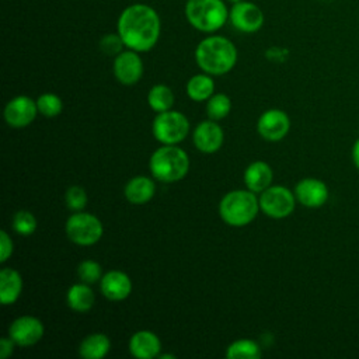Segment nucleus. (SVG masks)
I'll return each mask as SVG.
<instances>
[{
  "instance_id": "obj_22",
  "label": "nucleus",
  "mask_w": 359,
  "mask_h": 359,
  "mask_svg": "<svg viewBox=\"0 0 359 359\" xmlns=\"http://www.w3.org/2000/svg\"><path fill=\"white\" fill-rule=\"evenodd\" d=\"M66 300L72 310L84 313L93 307L95 297H94V293H93L91 287L88 286V283L83 282V283H74L69 287Z\"/></svg>"
},
{
  "instance_id": "obj_23",
  "label": "nucleus",
  "mask_w": 359,
  "mask_h": 359,
  "mask_svg": "<svg viewBox=\"0 0 359 359\" xmlns=\"http://www.w3.org/2000/svg\"><path fill=\"white\" fill-rule=\"evenodd\" d=\"M215 81L208 74H195L187 83V94L194 101H206L213 95Z\"/></svg>"
},
{
  "instance_id": "obj_24",
  "label": "nucleus",
  "mask_w": 359,
  "mask_h": 359,
  "mask_svg": "<svg viewBox=\"0 0 359 359\" xmlns=\"http://www.w3.org/2000/svg\"><path fill=\"white\" fill-rule=\"evenodd\" d=\"M147 102L156 112H164L171 109L174 104V94L170 87L164 84H156L147 94Z\"/></svg>"
},
{
  "instance_id": "obj_28",
  "label": "nucleus",
  "mask_w": 359,
  "mask_h": 359,
  "mask_svg": "<svg viewBox=\"0 0 359 359\" xmlns=\"http://www.w3.org/2000/svg\"><path fill=\"white\" fill-rule=\"evenodd\" d=\"M13 229L21 236H29L36 229V219L28 210H18L13 217Z\"/></svg>"
},
{
  "instance_id": "obj_11",
  "label": "nucleus",
  "mask_w": 359,
  "mask_h": 359,
  "mask_svg": "<svg viewBox=\"0 0 359 359\" xmlns=\"http://www.w3.org/2000/svg\"><path fill=\"white\" fill-rule=\"evenodd\" d=\"M36 101L27 95H18L10 100L4 108V119L13 128H25L36 116Z\"/></svg>"
},
{
  "instance_id": "obj_9",
  "label": "nucleus",
  "mask_w": 359,
  "mask_h": 359,
  "mask_svg": "<svg viewBox=\"0 0 359 359\" xmlns=\"http://www.w3.org/2000/svg\"><path fill=\"white\" fill-rule=\"evenodd\" d=\"M229 18L233 27L241 32L251 34L258 31L264 24L262 10L251 1L234 3L229 11Z\"/></svg>"
},
{
  "instance_id": "obj_32",
  "label": "nucleus",
  "mask_w": 359,
  "mask_h": 359,
  "mask_svg": "<svg viewBox=\"0 0 359 359\" xmlns=\"http://www.w3.org/2000/svg\"><path fill=\"white\" fill-rule=\"evenodd\" d=\"M13 254V240L7 231H0V262H6Z\"/></svg>"
},
{
  "instance_id": "obj_18",
  "label": "nucleus",
  "mask_w": 359,
  "mask_h": 359,
  "mask_svg": "<svg viewBox=\"0 0 359 359\" xmlns=\"http://www.w3.org/2000/svg\"><path fill=\"white\" fill-rule=\"evenodd\" d=\"M272 168L265 161L251 163L244 172V182L247 188L252 192H262L272 182Z\"/></svg>"
},
{
  "instance_id": "obj_3",
  "label": "nucleus",
  "mask_w": 359,
  "mask_h": 359,
  "mask_svg": "<svg viewBox=\"0 0 359 359\" xmlns=\"http://www.w3.org/2000/svg\"><path fill=\"white\" fill-rule=\"evenodd\" d=\"M189 170L188 154L178 146L164 144L150 157V171L161 182H177Z\"/></svg>"
},
{
  "instance_id": "obj_30",
  "label": "nucleus",
  "mask_w": 359,
  "mask_h": 359,
  "mask_svg": "<svg viewBox=\"0 0 359 359\" xmlns=\"http://www.w3.org/2000/svg\"><path fill=\"white\" fill-rule=\"evenodd\" d=\"M65 201H66V205L69 209H72L74 212H80L87 205V194H86L84 188H81L79 185H73L66 191Z\"/></svg>"
},
{
  "instance_id": "obj_21",
  "label": "nucleus",
  "mask_w": 359,
  "mask_h": 359,
  "mask_svg": "<svg viewBox=\"0 0 359 359\" xmlns=\"http://www.w3.org/2000/svg\"><path fill=\"white\" fill-rule=\"evenodd\" d=\"M111 348V341L105 334L101 332H95V334H90L87 335L80 346H79V352L80 356H83L84 359H101L104 358Z\"/></svg>"
},
{
  "instance_id": "obj_16",
  "label": "nucleus",
  "mask_w": 359,
  "mask_h": 359,
  "mask_svg": "<svg viewBox=\"0 0 359 359\" xmlns=\"http://www.w3.org/2000/svg\"><path fill=\"white\" fill-rule=\"evenodd\" d=\"M101 292L112 302L126 299L132 292V282L129 276L122 271H109L101 278Z\"/></svg>"
},
{
  "instance_id": "obj_27",
  "label": "nucleus",
  "mask_w": 359,
  "mask_h": 359,
  "mask_svg": "<svg viewBox=\"0 0 359 359\" xmlns=\"http://www.w3.org/2000/svg\"><path fill=\"white\" fill-rule=\"evenodd\" d=\"M36 107H38V112L48 118L59 115L63 109L60 97H57L53 93H45V94L39 95L36 100Z\"/></svg>"
},
{
  "instance_id": "obj_6",
  "label": "nucleus",
  "mask_w": 359,
  "mask_h": 359,
  "mask_svg": "<svg viewBox=\"0 0 359 359\" xmlns=\"http://www.w3.org/2000/svg\"><path fill=\"white\" fill-rule=\"evenodd\" d=\"M189 122L187 116L178 111H164L153 121V135L163 144H177L187 137Z\"/></svg>"
},
{
  "instance_id": "obj_19",
  "label": "nucleus",
  "mask_w": 359,
  "mask_h": 359,
  "mask_svg": "<svg viewBox=\"0 0 359 359\" xmlns=\"http://www.w3.org/2000/svg\"><path fill=\"white\" fill-rule=\"evenodd\" d=\"M156 191L154 181L144 175L133 177L125 185V196L133 205H143L149 202Z\"/></svg>"
},
{
  "instance_id": "obj_13",
  "label": "nucleus",
  "mask_w": 359,
  "mask_h": 359,
  "mask_svg": "<svg viewBox=\"0 0 359 359\" xmlns=\"http://www.w3.org/2000/svg\"><path fill=\"white\" fill-rule=\"evenodd\" d=\"M114 74L119 83L130 86L140 80L143 74V62L136 50H122L115 56Z\"/></svg>"
},
{
  "instance_id": "obj_8",
  "label": "nucleus",
  "mask_w": 359,
  "mask_h": 359,
  "mask_svg": "<svg viewBox=\"0 0 359 359\" xmlns=\"http://www.w3.org/2000/svg\"><path fill=\"white\" fill-rule=\"evenodd\" d=\"M294 205V194L282 185L268 187L259 196V209L273 219H283L289 216L293 212Z\"/></svg>"
},
{
  "instance_id": "obj_35",
  "label": "nucleus",
  "mask_w": 359,
  "mask_h": 359,
  "mask_svg": "<svg viewBox=\"0 0 359 359\" xmlns=\"http://www.w3.org/2000/svg\"><path fill=\"white\" fill-rule=\"evenodd\" d=\"M158 356H160L161 359H167V358H168V359H174V358H175L174 355H170V353H164V355H158Z\"/></svg>"
},
{
  "instance_id": "obj_36",
  "label": "nucleus",
  "mask_w": 359,
  "mask_h": 359,
  "mask_svg": "<svg viewBox=\"0 0 359 359\" xmlns=\"http://www.w3.org/2000/svg\"><path fill=\"white\" fill-rule=\"evenodd\" d=\"M227 1H230V3L234 4V3H238V1H241V0H227Z\"/></svg>"
},
{
  "instance_id": "obj_26",
  "label": "nucleus",
  "mask_w": 359,
  "mask_h": 359,
  "mask_svg": "<svg viewBox=\"0 0 359 359\" xmlns=\"http://www.w3.org/2000/svg\"><path fill=\"white\" fill-rule=\"evenodd\" d=\"M230 109H231V101L226 94H222V93L213 94L208 100L206 112H208V116L213 121L223 119L224 116L229 115Z\"/></svg>"
},
{
  "instance_id": "obj_4",
  "label": "nucleus",
  "mask_w": 359,
  "mask_h": 359,
  "mask_svg": "<svg viewBox=\"0 0 359 359\" xmlns=\"http://www.w3.org/2000/svg\"><path fill=\"white\" fill-rule=\"evenodd\" d=\"M259 208V199H257L255 192L252 191H230L226 194L219 205L220 217L234 227H241L251 223Z\"/></svg>"
},
{
  "instance_id": "obj_20",
  "label": "nucleus",
  "mask_w": 359,
  "mask_h": 359,
  "mask_svg": "<svg viewBox=\"0 0 359 359\" xmlns=\"http://www.w3.org/2000/svg\"><path fill=\"white\" fill-rule=\"evenodd\" d=\"M22 278L13 268H3L0 272V299L4 306L13 304L21 294Z\"/></svg>"
},
{
  "instance_id": "obj_7",
  "label": "nucleus",
  "mask_w": 359,
  "mask_h": 359,
  "mask_svg": "<svg viewBox=\"0 0 359 359\" xmlns=\"http://www.w3.org/2000/svg\"><path fill=\"white\" fill-rule=\"evenodd\" d=\"M104 233L101 220L84 212L73 213L66 222V234L67 237L79 245H93L95 244Z\"/></svg>"
},
{
  "instance_id": "obj_25",
  "label": "nucleus",
  "mask_w": 359,
  "mask_h": 359,
  "mask_svg": "<svg viewBox=\"0 0 359 359\" xmlns=\"http://www.w3.org/2000/svg\"><path fill=\"white\" fill-rule=\"evenodd\" d=\"M226 356L229 359H258L261 349L252 339H237L229 345Z\"/></svg>"
},
{
  "instance_id": "obj_14",
  "label": "nucleus",
  "mask_w": 359,
  "mask_h": 359,
  "mask_svg": "<svg viewBox=\"0 0 359 359\" xmlns=\"http://www.w3.org/2000/svg\"><path fill=\"white\" fill-rule=\"evenodd\" d=\"M327 185L317 178H303L294 187L296 199L307 208H320L328 199Z\"/></svg>"
},
{
  "instance_id": "obj_1",
  "label": "nucleus",
  "mask_w": 359,
  "mask_h": 359,
  "mask_svg": "<svg viewBox=\"0 0 359 359\" xmlns=\"http://www.w3.org/2000/svg\"><path fill=\"white\" fill-rule=\"evenodd\" d=\"M116 28L128 49L147 52L158 41L161 22L153 7L136 3L121 13Z\"/></svg>"
},
{
  "instance_id": "obj_17",
  "label": "nucleus",
  "mask_w": 359,
  "mask_h": 359,
  "mask_svg": "<svg viewBox=\"0 0 359 359\" xmlns=\"http://www.w3.org/2000/svg\"><path fill=\"white\" fill-rule=\"evenodd\" d=\"M161 342L151 331H137L130 337L129 351L130 355L139 359H153L160 355Z\"/></svg>"
},
{
  "instance_id": "obj_31",
  "label": "nucleus",
  "mask_w": 359,
  "mask_h": 359,
  "mask_svg": "<svg viewBox=\"0 0 359 359\" xmlns=\"http://www.w3.org/2000/svg\"><path fill=\"white\" fill-rule=\"evenodd\" d=\"M125 46L122 38L119 34H107L100 41L101 50L108 56H116L122 52V48Z\"/></svg>"
},
{
  "instance_id": "obj_2",
  "label": "nucleus",
  "mask_w": 359,
  "mask_h": 359,
  "mask_svg": "<svg viewBox=\"0 0 359 359\" xmlns=\"http://www.w3.org/2000/svg\"><path fill=\"white\" fill-rule=\"evenodd\" d=\"M195 60L205 73L220 76L234 67L237 62V49L230 39L220 35H212L198 43L195 49Z\"/></svg>"
},
{
  "instance_id": "obj_34",
  "label": "nucleus",
  "mask_w": 359,
  "mask_h": 359,
  "mask_svg": "<svg viewBox=\"0 0 359 359\" xmlns=\"http://www.w3.org/2000/svg\"><path fill=\"white\" fill-rule=\"evenodd\" d=\"M352 158H353V163L355 165L359 168V139L355 142L353 144V149H352Z\"/></svg>"
},
{
  "instance_id": "obj_33",
  "label": "nucleus",
  "mask_w": 359,
  "mask_h": 359,
  "mask_svg": "<svg viewBox=\"0 0 359 359\" xmlns=\"http://www.w3.org/2000/svg\"><path fill=\"white\" fill-rule=\"evenodd\" d=\"M14 345H15V342L10 337H3L0 339V358L1 359L8 358L14 351Z\"/></svg>"
},
{
  "instance_id": "obj_5",
  "label": "nucleus",
  "mask_w": 359,
  "mask_h": 359,
  "mask_svg": "<svg viewBox=\"0 0 359 359\" xmlns=\"http://www.w3.org/2000/svg\"><path fill=\"white\" fill-rule=\"evenodd\" d=\"M185 17L198 31L215 32L224 25L229 11L222 0H187Z\"/></svg>"
},
{
  "instance_id": "obj_15",
  "label": "nucleus",
  "mask_w": 359,
  "mask_h": 359,
  "mask_svg": "<svg viewBox=\"0 0 359 359\" xmlns=\"http://www.w3.org/2000/svg\"><path fill=\"white\" fill-rule=\"evenodd\" d=\"M194 143L203 153H215L222 147L223 129L213 119L203 121L194 130Z\"/></svg>"
},
{
  "instance_id": "obj_12",
  "label": "nucleus",
  "mask_w": 359,
  "mask_h": 359,
  "mask_svg": "<svg viewBox=\"0 0 359 359\" xmlns=\"http://www.w3.org/2000/svg\"><path fill=\"white\" fill-rule=\"evenodd\" d=\"M290 128V119L282 109H268L258 119V133L271 142L283 139Z\"/></svg>"
},
{
  "instance_id": "obj_10",
  "label": "nucleus",
  "mask_w": 359,
  "mask_h": 359,
  "mask_svg": "<svg viewBox=\"0 0 359 359\" xmlns=\"http://www.w3.org/2000/svg\"><path fill=\"white\" fill-rule=\"evenodd\" d=\"M8 337L20 346L35 345L43 337V325L34 316H21L8 327Z\"/></svg>"
},
{
  "instance_id": "obj_29",
  "label": "nucleus",
  "mask_w": 359,
  "mask_h": 359,
  "mask_svg": "<svg viewBox=\"0 0 359 359\" xmlns=\"http://www.w3.org/2000/svg\"><path fill=\"white\" fill-rule=\"evenodd\" d=\"M101 272H102V268L101 265L97 262V261H93V259H86V261H81L77 266V275L79 278L84 282V283H95L97 280H100L102 276H101Z\"/></svg>"
}]
</instances>
